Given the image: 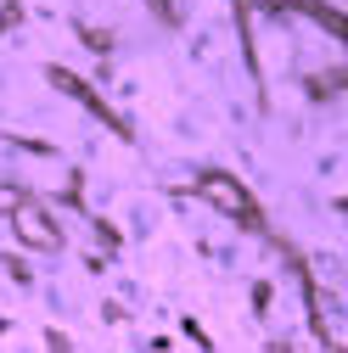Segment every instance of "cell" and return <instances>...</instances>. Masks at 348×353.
<instances>
[{
	"label": "cell",
	"mask_w": 348,
	"mask_h": 353,
	"mask_svg": "<svg viewBox=\"0 0 348 353\" xmlns=\"http://www.w3.org/2000/svg\"><path fill=\"white\" fill-rule=\"evenodd\" d=\"M12 236L23 241V247H34V252H57L62 247V230H57V219L39 208V202H23L17 213H12Z\"/></svg>",
	"instance_id": "cell-1"
},
{
	"label": "cell",
	"mask_w": 348,
	"mask_h": 353,
	"mask_svg": "<svg viewBox=\"0 0 348 353\" xmlns=\"http://www.w3.org/2000/svg\"><path fill=\"white\" fill-rule=\"evenodd\" d=\"M202 196H208L213 208H225L231 219H253V196H247L236 180H220V174H208V180H202Z\"/></svg>",
	"instance_id": "cell-2"
},
{
	"label": "cell",
	"mask_w": 348,
	"mask_h": 353,
	"mask_svg": "<svg viewBox=\"0 0 348 353\" xmlns=\"http://www.w3.org/2000/svg\"><path fill=\"white\" fill-rule=\"evenodd\" d=\"M23 202H28V196H23L17 185H0V213H6V219H12V213H17Z\"/></svg>",
	"instance_id": "cell-3"
}]
</instances>
